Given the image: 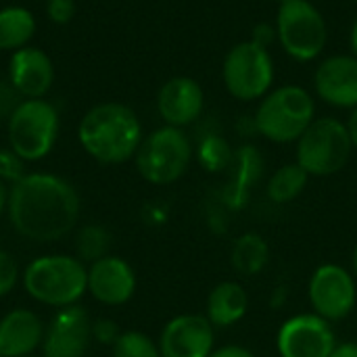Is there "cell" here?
<instances>
[{
	"instance_id": "cell-1",
	"label": "cell",
	"mask_w": 357,
	"mask_h": 357,
	"mask_svg": "<svg viewBox=\"0 0 357 357\" xmlns=\"http://www.w3.org/2000/svg\"><path fill=\"white\" fill-rule=\"evenodd\" d=\"M79 211L77 190L56 174L31 172L8 188V222L19 236L33 243L65 238L75 228Z\"/></svg>"
},
{
	"instance_id": "cell-2",
	"label": "cell",
	"mask_w": 357,
	"mask_h": 357,
	"mask_svg": "<svg viewBox=\"0 0 357 357\" xmlns=\"http://www.w3.org/2000/svg\"><path fill=\"white\" fill-rule=\"evenodd\" d=\"M77 140L94 161L119 165L136 157L142 142V123L130 107L121 102H102L82 117Z\"/></svg>"
},
{
	"instance_id": "cell-3",
	"label": "cell",
	"mask_w": 357,
	"mask_h": 357,
	"mask_svg": "<svg viewBox=\"0 0 357 357\" xmlns=\"http://www.w3.org/2000/svg\"><path fill=\"white\" fill-rule=\"evenodd\" d=\"M21 284L36 303L56 310L77 305L88 293V266L75 255H40L21 272Z\"/></svg>"
},
{
	"instance_id": "cell-4",
	"label": "cell",
	"mask_w": 357,
	"mask_h": 357,
	"mask_svg": "<svg viewBox=\"0 0 357 357\" xmlns=\"http://www.w3.org/2000/svg\"><path fill=\"white\" fill-rule=\"evenodd\" d=\"M316 105L301 86H280L270 90L255 111V132L276 144L297 142L312 126Z\"/></svg>"
},
{
	"instance_id": "cell-5",
	"label": "cell",
	"mask_w": 357,
	"mask_h": 357,
	"mask_svg": "<svg viewBox=\"0 0 357 357\" xmlns=\"http://www.w3.org/2000/svg\"><path fill=\"white\" fill-rule=\"evenodd\" d=\"M134 159L142 180L155 186H167L186 174L192 161V144L182 128L163 126L142 138Z\"/></svg>"
},
{
	"instance_id": "cell-6",
	"label": "cell",
	"mask_w": 357,
	"mask_h": 357,
	"mask_svg": "<svg viewBox=\"0 0 357 357\" xmlns=\"http://www.w3.org/2000/svg\"><path fill=\"white\" fill-rule=\"evenodd\" d=\"M6 134L8 149L23 161H40L59 138V113L44 98H25L6 119Z\"/></svg>"
},
{
	"instance_id": "cell-7",
	"label": "cell",
	"mask_w": 357,
	"mask_h": 357,
	"mask_svg": "<svg viewBox=\"0 0 357 357\" xmlns=\"http://www.w3.org/2000/svg\"><path fill=\"white\" fill-rule=\"evenodd\" d=\"M351 138L347 126L337 117L314 119L297 140V163L316 178L341 172L351 157Z\"/></svg>"
},
{
	"instance_id": "cell-8",
	"label": "cell",
	"mask_w": 357,
	"mask_h": 357,
	"mask_svg": "<svg viewBox=\"0 0 357 357\" xmlns=\"http://www.w3.org/2000/svg\"><path fill=\"white\" fill-rule=\"evenodd\" d=\"M276 36L291 59L307 63L322 54L328 29L322 13L310 0H287L278 8Z\"/></svg>"
},
{
	"instance_id": "cell-9",
	"label": "cell",
	"mask_w": 357,
	"mask_h": 357,
	"mask_svg": "<svg viewBox=\"0 0 357 357\" xmlns=\"http://www.w3.org/2000/svg\"><path fill=\"white\" fill-rule=\"evenodd\" d=\"M274 73V59L270 50L251 40L232 46L222 67L226 90L243 102L264 98L272 88Z\"/></svg>"
},
{
	"instance_id": "cell-10",
	"label": "cell",
	"mask_w": 357,
	"mask_h": 357,
	"mask_svg": "<svg viewBox=\"0 0 357 357\" xmlns=\"http://www.w3.org/2000/svg\"><path fill=\"white\" fill-rule=\"evenodd\" d=\"M307 299L320 318L341 322L357 305V280L354 272L339 264H324L314 270L307 282Z\"/></svg>"
},
{
	"instance_id": "cell-11",
	"label": "cell",
	"mask_w": 357,
	"mask_h": 357,
	"mask_svg": "<svg viewBox=\"0 0 357 357\" xmlns=\"http://www.w3.org/2000/svg\"><path fill=\"white\" fill-rule=\"evenodd\" d=\"M339 345L335 328L318 314H297L282 322L276 335L280 357H331Z\"/></svg>"
},
{
	"instance_id": "cell-12",
	"label": "cell",
	"mask_w": 357,
	"mask_h": 357,
	"mask_svg": "<svg viewBox=\"0 0 357 357\" xmlns=\"http://www.w3.org/2000/svg\"><path fill=\"white\" fill-rule=\"evenodd\" d=\"M92 343L90 314L77 303L56 310L46 324L42 357H84Z\"/></svg>"
},
{
	"instance_id": "cell-13",
	"label": "cell",
	"mask_w": 357,
	"mask_h": 357,
	"mask_svg": "<svg viewBox=\"0 0 357 357\" xmlns=\"http://www.w3.org/2000/svg\"><path fill=\"white\" fill-rule=\"evenodd\" d=\"M161 357H209L215 349V328L201 314L172 318L159 337Z\"/></svg>"
},
{
	"instance_id": "cell-14",
	"label": "cell",
	"mask_w": 357,
	"mask_h": 357,
	"mask_svg": "<svg viewBox=\"0 0 357 357\" xmlns=\"http://www.w3.org/2000/svg\"><path fill=\"white\" fill-rule=\"evenodd\" d=\"M136 284L134 268L119 255L109 253L88 266V293L100 305H126L134 297Z\"/></svg>"
},
{
	"instance_id": "cell-15",
	"label": "cell",
	"mask_w": 357,
	"mask_h": 357,
	"mask_svg": "<svg viewBox=\"0 0 357 357\" xmlns=\"http://www.w3.org/2000/svg\"><path fill=\"white\" fill-rule=\"evenodd\" d=\"M314 86L324 102L341 109H356L357 56L335 54L324 59L314 73Z\"/></svg>"
},
{
	"instance_id": "cell-16",
	"label": "cell",
	"mask_w": 357,
	"mask_h": 357,
	"mask_svg": "<svg viewBox=\"0 0 357 357\" xmlns=\"http://www.w3.org/2000/svg\"><path fill=\"white\" fill-rule=\"evenodd\" d=\"M205 107V94L197 79L176 75L167 79L157 94V109L165 126L184 128L199 119Z\"/></svg>"
},
{
	"instance_id": "cell-17",
	"label": "cell",
	"mask_w": 357,
	"mask_h": 357,
	"mask_svg": "<svg viewBox=\"0 0 357 357\" xmlns=\"http://www.w3.org/2000/svg\"><path fill=\"white\" fill-rule=\"evenodd\" d=\"M10 86L25 98H42L54 79L50 56L36 46H23L13 52L8 63Z\"/></svg>"
},
{
	"instance_id": "cell-18",
	"label": "cell",
	"mask_w": 357,
	"mask_h": 357,
	"mask_svg": "<svg viewBox=\"0 0 357 357\" xmlns=\"http://www.w3.org/2000/svg\"><path fill=\"white\" fill-rule=\"evenodd\" d=\"M44 333L46 324L36 312L25 307L10 310L0 318V356H31L38 347H42Z\"/></svg>"
},
{
	"instance_id": "cell-19",
	"label": "cell",
	"mask_w": 357,
	"mask_h": 357,
	"mask_svg": "<svg viewBox=\"0 0 357 357\" xmlns=\"http://www.w3.org/2000/svg\"><path fill=\"white\" fill-rule=\"evenodd\" d=\"M249 310V297L241 282L224 280L213 287L207 297V320L213 328H230L238 324Z\"/></svg>"
},
{
	"instance_id": "cell-20",
	"label": "cell",
	"mask_w": 357,
	"mask_h": 357,
	"mask_svg": "<svg viewBox=\"0 0 357 357\" xmlns=\"http://www.w3.org/2000/svg\"><path fill=\"white\" fill-rule=\"evenodd\" d=\"M232 163H234V178L228 188L226 201L232 209H238L247 203V197L255 186V182H259L264 174V159L255 146L245 144L234 153Z\"/></svg>"
},
{
	"instance_id": "cell-21",
	"label": "cell",
	"mask_w": 357,
	"mask_h": 357,
	"mask_svg": "<svg viewBox=\"0 0 357 357\" xmlns=\"http://www.w3.org/2000/svg\"><path fill=\"white\" fill-rule=\"evenodd\" d=\"M230 261H232V268L238 274L255 276V274H259L268 266V261H270V247L264 241V236H259L255 232L241 234L234 241V245H232Z\"/></svg>"
},
{
	"instance_id": "cell-22",
	"label": "cell",
	"mask_w": 357,
	"mask_h": 357,
	"mask_svg": "<svg viewBox=\"0 0 357 357\" xmlns=\"http://www.w3.org/2000/svg\"><path fill=\"white\" fill-rule=\"evenodd\" d=\"M36 31L33 15L23 6H4L0 8V48L19 50L27 46Z\"/></svg>"
},
{
	"instance_id": "cell-23",
	"label": "cell",
	"mask_w": 357,
	"mask_h": 357,
	"mask_svg": "<svg viewBox=\"0 0 357 357\" xmlns=\"http://www.w3.org/2000/svg\"><path fill=\"white\" fill-rule=\"evenodd\" d=\"M310 174L295 161V163H287L282 167H278L270 182H268V199L276 205H284L295 201L307 186Z\"/></svg>"
},
{
	"instance_id": "cell-24",
	"label": "cell",
	"mask_w": 357,
	"mask_h": 357,
	"mask_svg": "<svg viewBox=\"0 0 357 357\" xmlns=\"http://www.w3.org/2000/svg\"><path fill=\"white\" fill-rule=\"evenodd\" d=\"M73 247H75V257L82 259L86 266H90L100 257L109 255L111 232L100 224H86L77 230Z\"/></svg>"
},
{
	"instance_id": "cell-25",
	"label": "cell",
	"mask_w": 357,
	"mask_h": 357,
	"mask_svg": "<svg viewBox=\"0 0 357 357\" xmlns=\"http://www.w3.org/2000/svg\"><path fill=\"white\" fill-rule=\"evenodd\" d=\"M197 157H199V163L203 165V169H207L211 174L224 172L234 161V153H232L228 140H224L218 134H209L207 138L201 140Z\"/></svg>"
},
{
	"instance_id": "cell-26",
	"label": "cell",
	"mask_w": 357,
	"mask_h": 357,
	"mask_svg": "<svg viewBox=\"0 0 357 357\" xmlns=\"http://www.w3.org/2000/svg\"><path fill=\"white\" fill-rule=\"evenodd\" d=\"M113 357H161L159 343L140 331H126L111 347Z\"/></svg>"
},
{
	"instance_id": "cell-27",
	"label": "cell",
	"mask_w": 357,
	"mask_h": 357,
	"mask_svg": "<svg viewBox=\"0 0 357 357\" xmlns=\"http://www.w3.org/2000/svg\"><path fill=\"white\" fill-rule=\"evenodd\" d=\"M19 280H21V272L17 259L8 251L0 249V299L10 295L19 284Z\"/></svg>"
},
{
	"instance_id": "cell-28",
	"label": "cell",
	"mask_w": 357,
	"mask_h": 357,
	"mask_svg": "<svg viewBox=\"0 0 357 357\" xmlns=\"http://www.w3.org/2000/svg\"><path fill=\"white\" fill-rule=\"evenodd\" d=\"M25 161L13 151V149H2L0 151V180L6 184H15L25 176Z\"/></svg>"
},
{
	"instance_id": "cell-29",
	"label": "cell",
	"mask_w": 357,
	"mask_h": 357,
	"mask_svg": "<svg viewBox=\"0 0 357 357\" xmlns=\"http://www.w3.org/2000/svg\"><path fill=\"white\" fill-rule=\"evenodd\" d=\"M119 335H121V331L117 328V324L113 320H109V318L92 320V341L113 347V343L117 341Z\"/></svg>"
},
{
	"instance_id": "cell-30",
	"label": "cell",
	"mask_w": 357,
	"mask_h": 357,
	"mask_svg": "<svg viewBox=\"0 0 357 357\" xmlns=\"http://www.w3.org/2000/svg\"><path fill=\"white\" fill-rule=\"evenodd\" d=\"M46 13H48L50 21H54L59 25H65L75 15V2L73 0H48L46 2Z\"/></svg>"
},
{
	"instance_id": "cell-31",
	"label": "cell",
	"mask_w": 357,
	"mask_h": 357,
	"mask_svg": "<svg viewBox=\"0 0 357 357\" xmlns=\"http://www.w3.org/2000/svg\"><path fill=\"white\" fill-rule=\"evenodd\" d=\"M274 40H278L276 27H274V25H270V23H257V25L253 27L251 42H255V44H259V46H264V48H268Z\"/></svg>"
},
{
	"instance_id": "cell-32",
	"label": "cell",
	"mask_w": 357,
	"mask_h": 357,
	"mask_svg": "<svg viewBox=\"0 0 357 357\" xmlns=\"http://www.w3.org/2000/svg\"><path fill=\"white\" fill-rule=\"evenodd\" d=\"M209 357H255V354L241 345H224L220 349H213Z\"/></svg>"
},
{
	"instance_id": "cell-33",
	"label": "cell",
	"mask_w": 357,
	"mask_h": 357,
	"mask_svg": "<svg viewBox=\"0 0 357 357\" xmlns=\"http://www.w3.org/2000/svg\"><path fill=\"white\" fill-rule=\"evenodd\" d=\"M331 357H357V343L356 341H343L335 347Z\"/></svg>"
},
{
	"instance_id": "cell-34",
	"label": "cell",
	"mask_w": 357,
	"mask_h": 357,
	"mask_svg": "<svg viewBox=\"0 0 357 357\" xmlns=\"http://www.w3.org/2000/svg\"><path fill=\"white\" fill-rule=\"evenodd\" d=\"M345 126H347V132H349V138H351V146L357 151V107L351 111Z\"/></svg>"
},
{
	"instance_id": "cell-35",
	"label": "cell",
	"mask_w": 357,
	"mask_h": 357,
	"mask_svg": "<svg viewBox=\"0 0 357 357\" xmlns=\"http://www.w3.org/2000/svg\"><path fill=\"white\" fill-rule=\"evenodd\" d=\"M6 207H8V188H6V184L0 180V220H2V215L6 213Z\"/></svg>"
},
{
	"instance_id": "cell-36",
	"label": "cell",
	"mask_w": 357,
	"mask_h": 357,
	"mask_svg": "<svg viewBox=\"0 0 357 357\" xmlns=\"http://www.w3.org/2000/svg\"><path fill=\"white\" fill-rule=\"evenodd\" d=\"M349 44H351V50H354V56H357V19L351 25V33H349Z\"/></svg>"
},
{
	"instance_id": "cell-37",
	"label": "cell",
	"mask_w": 357,
	"mask_h": 357,
	"mask_svg": "<svg viewBox=\"0 0 357 357\" xmlns=\"http://www.w3.org/2000/svg\"><path fill=\"white\" fill-rule=\"evenodd\" d=\"M351 272H354V276H356L357 280V245L356 249H354V257H351Z\"/></svg>"
},
{
	"instance_id": "cell-38",
	"label": "cell",
	"mask_w": 357,
	"mask_h": 357,
	"mask_svg": "<svg viewBox=\"0 0 357 357\" xmlns=\"http://www.w3.org/2000/svg\"><path fill=\"white\" fill-rule=\"evenodd\" d=\"M23 357H40V356H33V354H31V356H23Z\"/></svg>"
},
{
	"instance_id": "cell-39",
	"label": "cell",
	"mask_w": 357,
	"mask_h": 357,
	"mask_svg": "<svg viewBox=\"0 0 357 357\" xmlns=\"http://www.w3.org/2000/svg\"><path fill=\"white\" fill-rule=\"evenodd\" d=\"M276 2H280V4H282V2H287V0H276Z\"/></svg>"
},
{
	"instance_id": "cell-40",
	"label": "cell",
	"mask_w": 357,
	"mask_h": 357,
	"mask_svg": "<svg viewBox=\"0 0 357 357\" xmlns=\"http://www.w3.org/2000/svg\"><path fill=\"white\" fill-rule=\"evenodd\" d=\"M351 2H357V0H351Z\"/></svg>"
},
{
	"instance_id": "cell-41",
	"label": "cell",
	"mask_w": 357,
	"mask_h": 357,
	"mask_svg": "<svg viewBox=\"0 0 357 357\" xmlns=\"http://www.w3.org/2000/svg\"><path fill=\"white\" fill-rule=\"evenodd\" d=\"M0 357H2V356H0Z\"/></svg>"
}]
</instances>
